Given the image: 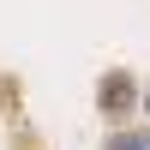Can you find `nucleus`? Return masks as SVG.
Masks as SVG:
<instances>
[{
  "instance_id": "1",
  "label": "nucleus",
  "mask_w": 150,
  "mask_h": 150,
  "mask_svg": "<svg viewBox=\"0 0 150 150\" xmlns=\"http://www.w3.org/2000/svg\"><path fill=\"white\" fill-rule=\"evenodd\" d=\"M108 150H150V132H120V138H108Z\"/></svg>"
},
{
  "instance_id": "2",
  "label": "nucleus",
  "mask_w": 150,
  "mask_h": 150,
  "mask_svg": "<svg viewBox=\"0 0 150 150\" xmlns=\"http://www.w3.org/2000/svg\"><path fill=\"white\" fill-rule=\"evenodd\" d=\"M126 96H132V90H126V78H108V84H102V102H108V108H120Z\"/></svg>"
}]
</instances>
